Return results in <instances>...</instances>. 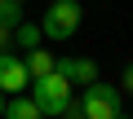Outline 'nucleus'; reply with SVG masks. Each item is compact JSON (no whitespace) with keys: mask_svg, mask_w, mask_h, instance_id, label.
<instances>
[{"mask_svg":"<svg viewBox=\"0 0 133 119\" xmlns=\"http://www.w3.org/2000/svg\"><path fill=\"white\" fill-rule=\"evenodd\" d=\"M31 101H36L44 115H62L66 106L76 101V84L66 80V75H58V71H49V75L31 80Z\"/></svg>","mask_w":133,"mask_h":119,"instance_id":"obj_1","label":"nucleus"},{"mask_svg":"<svg viewBox=\"0 0 133 119\" xmlns=\"http://www.w3.org/2000/svg\"><path fill=\"white\" fill-rule=\"evenodd\" d=\"M124 97L115 93V84H107V80H93V84H84V93H80V110H84V119H115L124 106H120Z\"/></svg>","mask_w":133,"mask_h":119,"instance_id":"obj_2","label":"nucleus"},{"mask_svg":"<svg viewBox=\"0 0 133 119\" xmlns=\"http://www.w3.org/2000/svg\"><path fill=\"white\" fill-rule=\"evenodd\" d=\"M80 0H53V5L44 9V22H40V31H44V40H71L76 31H80Z\"/></svg>","mask_w":133,"mask_h":119,"instance_id":"obj_3","label":"nucleus"},{"mask_svg":"<svg viewBox=\"0 0 133 119\" xmlns=\"http://www.w3.org/2000/svg\"><path fill=\"white\" fill-rule=\"evenodd\" d=\"M22 88H31V71H27V57L22 53H0V93L5 97H18Z\"/></svg>","mask_w":133,"mask_h":119,"instance_id":"obj_4","label":"nucleus"},{"mask_svg":"<svg viewBox=\"0 0 133 119\" xmlns=\"http://www.w3.org/2000/svg\"><path fill=\"white\" fill-rule=\"evenodd\" d=\"M58 75H66L71 84H93L98 80V62L93 57H58Z\"/></svg>","mask_w":133,"mask_h":119,"instance_id":"obj_5","label":"nucleus"},{"mask_svg":"<svg viewBox=\"0 0 133 119\" xmlns=\"http://www.w3.org/2000/svg\"><path fill=\"white\" fill-rule=\"evenodd\" d=\"M22 57H27V71H31V80H40V75L58 71V57H53V53H44V44H40V49H27Z\"/></svg>","mask_w":133,"mask_h":119,"instance_id":"obj_6","label":"nucleus"},{"mask_svg":"<svg viewBox=\"0 0 133 119\" xmlns=\"http://www.w3.org/2000/svg\"><path fill=\"white\" fill-rule=\"evenodd\" d=\"M5 119H44V110H40L31 97H22V93H18V97H9V101H5Z\"/></svg>","mask_w":133,"mask_h":119,"instance_id":"obj_7","label":"nucleus"},{"mask_svg":"<svg viewBox=\"0 0 133 119\" xmlns=\"http://www.w3.org/2000/svg\"><path fill=\"white\" fill-rule=\"evenodd\" d=\"M14 44H18L22 53H27V49H40V44H44V31H40L36 22H18V27H14Z\"/></svg>","mask_w":133,"mask_h":119,"instance_id":"obj_8","label":"nucleus"},{"mask_svg":"<svg viewBox=\"0 0 133 119\" xmlns=\"http://www.w3.org/2000/svg\"><path fill=\"white\" fill-rule=\"evenodd\" d=\"M0 22H5V27H18L22 22V0H0Z\"/></svg>","mask_w":133,"mask_h":119,"instance_id":"obj_9","label":"nucleus"},{"mask_svg":"<svg viewBox=\"0 0 133 119\" xmlns=\"http://www.w3.org/2000/svg\"><path fill=\"white\" fill-rule=\"evenodd\" d=\"M9 49H14V27L0 22V53H9Z\"/></svg>","mask_w":133,"mask_h":119,"instance_id":"obj_10","label":"nucleus"},{"mask_svg":"<svg viewBox=\"0 0 133 119\" xmlns=\"http://www.w3.org/2000/svg\"><path fill=\"white\" fill-rule=\"evenodd\" d=\"M120 93H129V97H133V62H129V66H124V75H120Z\"/></svg>","mask_w":133,"mask_h":119,"instance_id":"obj_11","label":"nucleus"},{"mask_svg":"<svg viewBox=\"0 0 133 119\" xmlns=\"http://www.w3.org/2000/svg\"><path fill=\"white\" fill-rule=\"evenodd\" d=\"M62 119H84V110H80V101H71V106H66V110H62Z\"/></svg>","mask_w":133,"mask_h":119,"instance_id":"obj_12","label":"nucleus"},{"mask_svg":"<svg viewBox=\"0 0 133 119\" xmlns=\"http://www.w3.org/2000/svg\"><path fill=\"white\" fill-rule=\"evenodd\" d=\"M5 101H9V97H5V93H0V119H5Z\"/></svg>","mask_w":133,"mask_h":119,"instance_id":"obj_13","label":"nucleus"},{"mask_svg":"<svg viewBox=\"0 0 133 119\" xmlns=\"http://www.w3.org/2000/svg\"><path fill=\"white\" fill-rule=\"evenodd\" d=\"M115 119H129V115H124V110H120V115H115Z\"/></svg>","mask_w":133,"mask_h":119,"instance_id":"obj_14","label":"nucleus"}]
</instances>
